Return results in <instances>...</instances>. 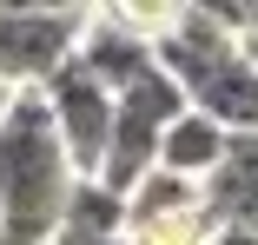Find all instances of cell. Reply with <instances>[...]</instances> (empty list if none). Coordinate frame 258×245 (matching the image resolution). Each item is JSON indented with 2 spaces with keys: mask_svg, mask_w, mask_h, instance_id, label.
I'll return each mask as SVG.
<instances>
[{
  "mask_svg": "<svg viewBox=\"0 0 258 245\" xmlns=\"http://www.w3.org/2000/svg\"><path fill=\"white\" fill-rule=\"evenodd\" d=\"M73 186L80 172L53 133L46 93H14L0 113V245H53Z\"/></svg>",
  "mask_w": 258,
  "mask_h": 245,
  "instance_id": "obj_1",
  "label": "cell"
},
{
  "mask_svg": "<svg viewBox=\"0 0 258 245\" xmlns=\"http://www.w3.org/2000/svg\"><path fill=\"white\" fill-rule=\"evenodd\" d=\"M86 7H0V86L46 93L86 46Z\"/></svg>",
  "mask_w": 258,
  "mask_h": 245,
  "instance_id": "obj_2",
  "label": "cell"
},
{
  "mask_svg": "<svg viewBox=\"0 0 258 245\" xmlns=\"http://www.w3.org/2000/svg\"><path fill=\"white\" fill-rule=\"evenodd\" d=\"M192 100L179 93V80H166L159 67H152L139 86H126L119 100H113V146H106V166H99V186H113L119 199L159 166V139L166 126L185 113Z\"/></svg>",
  "mask_w": 258,
  "mask_h": 245,
  "instance_id": "obj_3",
  "label": "cell"
},
{
  "mask_svg": "<svg viewBox=\"0 0 258 245\" xmlns=\"http://www.w3.org/2000/svg\"><path fill=\"white\" fill-rule=\"evenodd\" d=\"M46 113H53V133H60V146H67L73 172H80V179H99L106 146H113V93L73 60L53 86H46Z\"/></svg>",
  "mask_w": 258,
  "mask_h": 245,
  "instance_id": "obj_4",
  "label": "cell"
},
{
  "mask_svg": "<svg viewBox=\"0 0 258 245\" xmlns=\"http://www.w3.org/2000/svg\"><path fill=\"white\" fill-rule=\"evenodd\" d=\"M80 67L119 100L126 86H139L152 67H159V53H152V27H146L139 14H93L86 46H80Z\"/></svg>",
  "mask_w": 258,
  "mask_h": 245,
  "instance_id": "obj_5",
  "label": "cell"
},
{
  "mask_svg": "<svg viewBox=\"0 0 258 245\" xmlns=\"http://www.w3.org/2000/svg\"><path fill=\"white\" fill-rule=\"evenodd\" d=\"M192 106L212 119L225 139H258V67L238 53L232 67H219L212 80L192 93Z\"/></svg>",
  "mask_w": 258,
  "mask_h": 245,
  "instance_id": "obj_6",
  "label": "cell"
},
{
  "mask_svg": "<svg viewBox=\"0 0 258 245\" xmlns=\"http://www.w3.org/2000/svg\"><path fill=\"white\" fill-rule=\"evenodd\" d=\"M225 153H232V139L205 119L199 106H185V113L166 126V139H159V166L179 172V179H192V186H212V172L225 166Z\"/></svg>",
  "mask_w": 258,
  "mask_h": 245,
  "instance_id": "obj_7",
  "label": "cell"
},
{
  "mask_svg": "<svg viewBox=\"0 0 258 245\" xmlns=\"http://www.w3.org/2000/svg\"><path fill=\"white\" fill-rule=\"evenodd\" d=\"M205 206H212L219 225L258 232V139H232L225 166L212 172V186H205Z\"/></svg>",
  "mask_w": 258,
  "mask_h": 245,
  "instance_id": "obj_8",
  "label": "cell"
},
{
  "mask_svg": "<svg viewBox=\"0 0 258 245\" xmlns=\"http://www.w3.org/2000/svg\"><path fill=\"white\" fill-rule=\"evenodd\" d=\"M192 206H205V186H192V179H179V172H166V166H152V172L126 192V238L146 232V225H166V219H179V212H192Z\"/></svg>",
  "mask_w": 258,
  "mask_h": 245,
  "instance_id": "obj_9",
  "label": "cell"
},
{
  "mask_svg": "<svg viewBox=\"0 0 258 245\" xmlns=\"http://www.w3.org/2000/svg\"><path fill=\"white\" fill-rule=\"evenodd\" d=\"M60 232H86V238H119L126 232V199L113 186H99V179H80L73 186V199H67V219Z\"/></svg>",
  "mask_w": 258,
  "mask_h": 245,
  "instance_id": "obj_10",
  "label": "cell"
},
{
  "mask_svg": "<svg viewBox=\"0 0 258 245\" xmlns=\"http://www.w3.org/2000/svg\"><path fill=\"white\" fill-rule=\"evenodd\" d=\"M205 245H258V232H245V225H219Z\"/></svg>",
  "mask_w": 258,
  "mask_h": 245,
  "instance_id": "obj_11",
  "label": "cell"
},
{
  "mask_svg": "<svg viewBox=\"0 0 258 245\" xmlns=\"http://www.w3.org/2000/svg\"><path fill=\"white\" fill-rule=\"evenodd\" d=\"M53 245H133V238H126V232H119V238H86V232H60Z\"/></svg>",
  "mask_w": 258,
  "mask_h": 245,
  "instance_id": "obj_12",
  "label": "cell"
},
{
  "mask_svg": "<svg viewBox=\"0 0 258 245\" xmlns=\"http://www.w3.org/2000/svg\"><path fill=\"white\" fill-rule=\"evenodd\" d=\"M245 60H251V67H258V33H245Z\"/></svg>",
  "mask_w": 258,
  "mask_h": 245,
  "instance_id": "obj_13",
  "label": "cell"
},
{
  "mask_svg": "<svg viewBox=\"0 0 258 245\" xmlns=\"http://www.w3.org/2000/svg\"><path fill=\"white\" fill-rule=\"evenodd\" d=\"M245 33H258V7H245Z\"/></svg>",
  "mask_w": 258,
  "mask_h": 245,
  "instance_id": "obj_14",
  "label": "cell"
},
{
  "mask_svg": "<svg viewBox=\"0 0 258 245\" xmlns=\"http://www.w3.org/2000/svg\"><path fill=\"white\" fill-rule=\"evenodd\" d=\"M7 100H14V93H7V86H0V113H7Z\"/></svg>",
  "mask_w": 258,
  "mask_h": 245,
  "instance_id": "obj_15",
  "label": "cell"
}]
</instances>
